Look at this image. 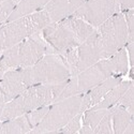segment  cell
<instances>
[{"mask_svg": "<svg viewBox=\"0 0 134 134\" xmlns=\"http://www.w3.org/2000/svg\"><path fill=\"white\" fill-rule=\"evenodd\" d=\"M49 1L51 0H19V2L13 10V12L11 13L7 21H11L16 18L39 12V11L45 8V5Z\"/></svg>", "mask_w": 134, "mask_h": 134, "instance_id": "cell-14", "label": "cell"}, {"mask_svg": "<svg viewBox=\"0 0 134 134\" xmlns=\"http://www.w3.org/2000/svg\"><path fill=\"white\" fill-rule=\"evenodd\" d=\"M111 116V127L114 134H124L127 126L133 118V114L119 105H114L109 108Z\"/></svg>", "mask_w": 134, "mask_h": 134, "instance_id": "cell-17", "label": "cell"}, {"mask_svg": "<svg viewBox=\"0 0 134 134\" xmlns=\"http://www.w3.org/2000/svg\"><path fill=\"white\" fill-rule=\"evenodd\" d=\"M124 15H125V19L127 23V27H128V33H129V39L128 42L133 41L134 38V10L133 9H129L124 11Z\"/></svg>", "mask_w": 134, "mask_h": 134, "instance_id": "cell-24", "label": "cell"}, {"mask_svg": "<svg viewBox=\"0 0 134 134\" xmlns=\"http://www.w3.org/2000/svg\"><path fill=\"white\" fill-rule=\"evenodd\" d=\"M106 111H107V109L94 108V107H90V108L86 109L82 116V126L88 127L93 131V129L97 127L100 120L106 114Z\"/></svg>", "mask_w": 134, "mask_h": 134, "instance_id": "cell-18", "label": "cell"}, {"mask_svg": "<svg viewBox=\"0 0 134 134\" xmlns=\"http://www.w3.org/2000/svg\"><path fill=\"white\" fill-rule=\"evenodd\" d=\"M119 12V0H85L75 11L73 16L79 17L93 28H97Z\"/></svg>", "mask_w": 134, "mask_h": 134, "instance_id": "cell-9", "label": "cell"}, {"mask_svg": "<svg viewBox=\"0 0 134 134\" xmlns=\"http://www.w3.org/2000/svg\"><path fill=\"white\" fill-rule=\"evenodd\" d=\"M124 77L125 76H119V75L110 76L107 80L103 81L102 83H100L97 86H94L93 88H91L90 90L83 93L82 94V103H81V113H84L86 109L98 104L111 88L118 85L124 80Z\"/></svg>", "mask_w": 134, "mask_h": 134, "instance_id": "cell-12", "label": "cell"}, {"mask_svg": "<svg viewBox=\"0 0 134 134\" xmlns=\"http://www.w3.org/2000/svg\"><path fill=\"white\" fill-rule=\"evenodd\" d=\"M85 0H51L43 10L46 12L49 21L55 23L72 16Z\"/></svg>", "mask_w": 134, "mask_h": 134, "instance_id": "cell-13", "label": "cell"}, {"mask_svg": "<svg viewBox=\"0 0 134 134\" xmlns=\"http://www.w3.org/2000/svg\"><path fill=\"white\" fill-rule=\"evenodd\" d=\"M124 133L125 134H134V118L131 119V121L129 122V125L127 126Z\"/></svg>", "mask_w": 134, "mask_h": 134, "instance_id": "cell-26", "label": "cell"}, {"mask_svg": "<svg viewBox=\"0 0 134 134\" xmlns=\"http://www.w3.org/2000/svg\"><path fill=\"white\" fill-rule=\"evenodd\" d=\"M49 108V105H46V106H42V107H39V108H36L29 113H27V117H28V120L30 122V125L32 126V129L35 128L36 126H38L40 122L42 121V119L44 118V116L46 115L47 110Z\"/></svg>", "mask_w": 134, "mask_h": 134, "instance_id": "cell-21", "label": "cell"}, {"mask_svg": "<svg viewBox=\"0 0 134 134\" xmlns=\"http://www.w3.org/2000/svg\"><path fill=\"white\" fill-rule=\"evenodd\" d=\"M92 133L96 134H113V127H111V116L110 110L107 109L106 114L103 116V118L100 120V122L97 125V127L93 129Z\"/></svg>", "mask_w": 134, "mask_h": 134, "instance_id": "cell-19", "label": "cell"}, {"mask_svg": "<svg viewBox=\"0 0 134 134\" xmlns=\"http://www.w3.org/2000/svg\"><path fill=\"white\" fill-rule=\"evenodd\" d=\"M82 94L56 101L49 105L46 115L30 133L57 132L79 113H81Z\"/></svg>", "mask_w": 134, "mask_h": 134, "instance_id": "cell-6", "label": "cell"}, {"mask_svg": "<svg viewBox=\"0 0 134 134\" xmlns=\"http://www.w3.org/2000/svg\"><path fill=\"white\" fill-rule=\"evenodd\" d=\"M101 59H102L101 45H100L98 32L94 29V31L91 35L80 46H77V64H76L77 74Z\"/></svg>", "mask_w": 134, "mask_h": 134, "instance_id": "cell-11", "label": "cell"}, {"mask_svg": "<svg viewBox=\"0 0 134 134\" xmlns=\"http://www.w3.org/2000/svg\"><path fill=\"white\" fill-rule=\"evenodd\" d=\"M96 30L101 45L102 59H105L117 51L124 48L128 43V27L122 12L106 19L103 24L97 27Z\"/></svg>", "mask_w": 134, "mask_h": 134, "instance_id": "cell-8", "label": "cell"}, {"mask_svg": "<svg viewBox=\"0 0 134 134\" xmlns=\"http://www.w3.org/2000/svg\"><path fill=\"white\" fill-rule=\"evenodd\" d=\"M82 116L83 113H79L74 116L68 124L57 131V133H76L82 127Z\"/></svg>", "mask_w": 134, "mask_h": 134, "instance_id": "cell-22", "label": "cell"}, {"mask_svg": "<svg viewBox=\"0 0 134 134\" xmlns=\"http://www.w3.org/2000/svg\"><path fill=\"white\" fill-rule=\"evenodd\" d=\"M129 70V58L127 49L126 47H124L109 57L99 60L94 64L75 75L77 93L83 94L87 92L110 76H126L128 75Z\"/></svg>", "mask_w": 134, "mask_h": 134, "instance_id": "cell-3", "label": "cell"}, {"mask_svg": "<svg viewBox=\"0 0 134 134\" xmlns=\"http://www.w3.org/2000/svg\"><path fill=\"white\" fill-rule=\"evenodd\" d=\"M19 2V0H8L0 3V26H2L8 20L9 16Z\"/></svg>", "mask_w": 134, "mask_h": 134, "instance_id": "cell-20", "label": "cell"}, {"mask_svg": "<svg viewBox=\"0 0 134 134\" xmlns=\"http://www.w3.org/2000/svg\"><path fill=\"white\" fill-rule=\"evenodd\" d=\"M32 86L29 69H13L4 72L0 80V101L7 103Z\"/></svg>", "mask_w": 134, "mask_h": 134, "instance_id": "cell-10", "label": "cell"}, {"mask_svg": "<svg viewBox=\"0 0 134 134\" xmlns=\"http://www.w3.org/2000/svg\"><path fill=\"white\" fill-rule=\"evenodd\" d=\"M31 130L32 126L26 114L0 122V134H23L29 133Z\"/></svg>", "mask_w": 134, "mask_h": 134, "instance_id": "cell-15", "label": "cell"}, {"mask_svg": "<svg viewBox=\"0 0 134 134\" xmlns=\"http://www.w3.org/2000/svg\"><path fill=\"white\" fill-rule=\"evenodd\" d=\"M29 75L32 85H55L66 82L71 72L60 54H46L32 66H29Z\"/></svg>", "mask_w": 134, "mask_h": 134, "instance_id": "cell-7", "label": "cell"}, {"mask_svg": "<svg viewBox=\"0 0 134 134\" xmlns=\"http://www.w3.org/2000/svg\"><path fill=\"white\" fill-rule=\"evenodd\" d=\"M52 53L55 52L43 39L40 31L3 51L0 57V69L7 72L13 69L29 68L44 55Z\"/></svg>", "mask_w": 134, "mask_h": 134, "instance_id": "cell-4", "label": "cell"}, {"mask_svg": "<svg viewBox=\"0 0 134 134\" xmlns=\"http://www.w3.org/2000/svg\"><path fill=\"white\" fill-rule=\"evenodd\" d=\"M119 5H120V12H124V11L129 9H133L134 0H119Z\"/></svg>", "mask_w": 134, "mask_h": 134, "instance_id": "cell-25", "label": "cell"}, {"mask_svg": "<svg viewBox=\"0 0 134 134\" xmlns=\"http://www.w3.org/2000/svg\"><path fill=\"white\" fill-rule=\"evenodd\" d=\"M51 21L44 10L7 21L0 26V52L2 53L30 36L40 32Z\"/></svg>", "mask_w": 134, "mask_h": 134, "instance_id": "cell-5", "label": "cell"}, {"mask_svg": "<svg viewBox=\"0 0 134 134\" xmlns=\"http://www.w3.org/2000/svg\"><path fill=\"white\" fill-rule=\"evenodd\" d=\"M3 74H4V71L2 69H0V80H1V77H2Z\"/></svg>", "mask_w": 134, "mask_h": 134, "instance_id": "cell-28", "label": "cell"}, {"mask_svg": "<svg viewBox=\"0 0 134 134\" xmlns=\"http://www.w3.org/2000/svg\"><path fill=\"white\" fill-rule=\"evenodd\" d=\"M4 104H5V103H3V102L0 101V122H1V116H2V111H3Z\"/></svg>", "mask_w": 134, "mask_h": 134, "instance_id": "cell-27", "label": "cell"}, {"mask_svg": "<svg viewBox=\"0 0 134 134\" xmlns=\"http://www.w3.org/2000/svg\"><path fill=\"white\" fill-rule=\"evenodd\" d=\"M94 29L85 20L72 15L48 24L41 30V35L56 54H63L80 46Z\"/></svg>", "mask_w": 134, "mask_h": 134, "instance_id": "cell-1", "label": "cell"}, {"mask_svg": "<svg viewBox=\"0 0 134 134\" xmlns=\"http://www.w3.org/2000/svg\"><path fill=\"white\" fill-rule=\"evenodd\" d=\"M133 91H134V87H133V84H131L130 87L126 90V92L121 96L119 101L115 105L125 107L131 114H133Z\"/></svg>", "mask_w": 134, "mask_h": 134, "instance_id": "cell-23", "label": "cell"}, {"mask_svg": "<svg viewBox=\"0 0 134 134\" xmlns=\"http://www.w3.org/2000/svg\"><path fill=\"white\" fill-rule=\"evenodd\" d=\"M4 1H8V0H0V3H1V2H4Z\"/></svg>", "mask_w": 134, "mask_h": 134, "instance_id": "cell-29", "label": "cell"}, {"mask_svg": "<svg viewBox=\"0 0 134 134\" xmlns=\"http://www.w3.org/2000/svg\"><path fill=\"white\" fill-rule=\"evenodd\" d=\"M65 83L55 85L37 84L28 87L19 96L4 104L1 122L25 115L36 108L53 104L58 99Z\"/></svg>", "mask_w": 134, "mask_h": 134, "instance_id": "cell-2", "label": "cell"}, {"mask_svg": "<svg viewBox=\"0 0 134 134\" xmlns=\"http://www.w3.org/2000/svg\"><path fill=\"white\" fill-rule=\"evenodd\" d=\"M0 57H1V52H0Z\"/></svg>", "mask_w": 134, "mask_h": 134, "instance_id": "cell-30", "label": "cell"}, {"mask_svg": "<svg viewBox=\"0 0 134 134\" xmlns=\"http://www.w3.org/2000/svg\"><path fill=\"white\" fill-rule=\"evenodd\" d=\"M133 84L132 80H122L118 85H116L115 87H113L103 97V99L100 101L98 104H96L94 108H104V109H108L111 106H114L121 98V96L126 92V90L130 87V85Z\"/></svg>", "mask_w": 134, "mask_h": 134, "instance_id": "cell-16", "label": "cell"}]
</instances>
